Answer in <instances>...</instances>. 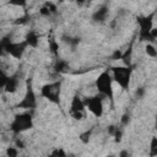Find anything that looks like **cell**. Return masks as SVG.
Masks as SVG:
<instances>
[{"label":"cell","mask_w":157,"mask_h":157,"mask_svg":"<svg viewBox=\"0 0 157 157\" xmlns=\"http://www.w3.org/2000/svg\"><path fill=\"white\" fill-rule=\"evenodd\" d=\"M71 38H72V37H70V36H67V34H63V36H61V40H63L64 43H66V44H70Z\"/></svg>","instance_id":"obj_29"},{"label":"cell","mask_w":157,"mask_h":157,"mask_svg":"<svg viewBox=\"0 0 157 157\" xmlns=\"http://www.w3.org/2000/svg\"><path fill=\"white\" fill-rule=\"evenodd\" d=\"M88 1H91V0H88Z\"/></svg>","instance_id":"obj_38"},{"label":"cell","mask_w":157,"mask_h":157,"mask_svg":"<svg viewBox=\"0 0 157 157\" xmlns=\"http://www.w3.org/2000/svg\"><path fill=\"white\" fill-rule=\"evenodd\" d=\"M150 156L155 157L157 156V137L153 136L151 139V145H150Z\"/></svg>","instance_id":"obj_17"},{"label":"cell","mask_w":157,"mask_h":157,"mask_svg":"<svg viewBox=\"0 0 157 157\" xmlns=\"http://www.w3.org/2000/svg\"><path fill=\"white\" fill-rule=\"evenodd\" d=\"M153 17L155 12L150 13L148 16L144 17H137V23L140 26V32H139V40L140 42H147V43H155V38L151 37L150 29L153 27Z\"/></svg>","instance_id":"obj_1"},{"label":"cell","mask_w":157,"mask_h":157,"mask_svg":"<svg viewBox=\"0 0 157 157\" xmlns=\"http://www.w3.org/2000/svg\"><path fill=\"white\" fill-rule=\"evenodd\" d=\"M0 65H1V61H0Z\"/></svg>","instance_id":"obj_37"},{"label":"cell","mask_w":157,"mask_h":157,"mask_svg":"<svg viewBox=\"0 0 157 157\" xmlns=\"http://www.w3.org/2000/svg\"><path fill=\"white\" fill-rule=\"evenodd\" d=\"M113 80L118 82L121 90H128L130 86L131 77V67L130 66H113L112 67Z\"/></svg>","instance_id":"obj_5"},{"label":"cell","mask_w":157,"mask_h":157,"mask_svg":"<svg viewBox=\"0 0 157 157\" xmlns=\"http://www.w3.org/2000/svg\"><path fill=\"white\" fill-rule=\"evenodd\" d=\"M60 92H61V81L47 83L40 88L42 97L47 98L49 102H52L54 104L60 103Z\"/></svg>","instance_id":"obj_6"},{"label":"cell","mask_w":157,"mask_h":157,"mask_svg":"<svg viewBox=\"0 0 157 157\" xmlns=\"http://www.w3.org/2000/svg\"><path fill=\"white\" fill-rule=\"evenodd\" d=\"M39 13L42 15V16H44V17H49L52 13H50V11H49V9L45 6V5H43L40 9H39Z\"/></svg>","instance_id":"obj_28"},{"label":"cell","mask_w":157,"mask_h":157,"mask_svg":"<svg viewBox=\"0 0 157 157\" xmlns=\"http://www.w3.org/2000/svg\"><path fill=\"white\" fill-rule=\"evenodd\" d=\"M33 128V119L29 113H21L13 117V120L10 124V129L13 134H20Z\"/></svg>","instance_id":"obj_3"},{"label":"cell","mask_w":157,"mask_h":157,"mask_svg":"<svg viewBox=\"0 0 157 157\" xmlns=\"http://www.w3.org/2000/svg\"><path fill=\"white\" fill-rule=\"evenodd\" d=\"M27 2V0H9V4L10 5H13V6H25Z\"/></svg>","instance_id":"obj_27"},{"label":"cell","mask_w":157,"mask_h":157,"mask_svg":"<svg viewBox=\"0 0 157 157\" xmlns=\"http://www.w3.org/2000/svg\"><path fill=\"white\" fill-rule=\"evenodd\" d=\"M50 156H59V157H65L66 156V152L63 150V148H55L50 152Z\"/></svg>","instance_id":"obj_23"},{"label":"cell","mask_w":157,"mask_h":157,"mask_svg":"<svg viewBox=\"0 0 157 157\" xmlns=\"http://www.w3.org/2000/svg\"><path fill=\"white\" fill-rule=\"evenodd\" d=\"M121 56H123V52H121V50H119V49H117V50H114V52H113V54H112L110 59H112V60H120V59H121Z\"/></svg>","instance_id":"obj_25"},{"label":"cell","mask_w":157,"mask_h":157,"mask_svg":"<svg viewBox=\"0 0 157 157\" xmlns=\"http://www.w3.org/2000/svg\"><path fill=\"white\" fill-rule=\"evenodd\" d=\"M70 114L75 120H82L85 118V113L83 112H70Z\"/></svg>","instance_id":"obj_24"},{"label":"cell","mask_w":157,"mask_h":157,"mask_svg":"<svg viewBox=\"0 0 157 157\" xmlns=\"http://www.w3.org/2000/svg\"><path fill=\"white\" fill-rule=\"evenodd\" d=\"M69 69V63L66 60H63V59H58L54 64V71L55 72H65L66 70Z\"/></svg>","instance_id":"obj_13"},{"label":"cell","mask_w":157,"mask_h":157,"mask_svg":"<svg viewBox=\"0 0 157 157\" xmlns=\"http://www.w3.org/2000/svg\"><path fill=\"white\" fill-rule=\"evenodd\" d=\"M4 54H6V53H5V49H4V47H2V44L0 42V56H2Z\"/></svg>","instance_id":"obj_35"},{"label":"cell","mask_w":157,"mask_h":157,"mask_svg":"<svg viewBox=\"0 0 157 157\" xmlns=\"http://www.w3.org/2000/svg\"><path fill=\"white\" fill-rule=\"evenodd\" d=\"M113 136H114V141H115L117 144H119V142L121 141V137H123V130L117 126V128H115V131H114V134H113Z\"/></svg>","instance_id":"obj_18"},{"label":"cell","mask_w":157,"mask_h":157,"mask_svg":"<svg viewBox=\"0 0 157 157\" xmlns=\"http://www.w3.org/2000/svg\"><path fill=\"white\" fill-rule=\"evenodd\" d=\"M115 128H117L115 125H109V126H108V129H107V131H108V134L113 136V134H114V131H115Z\"/></svg>","instance_id":"obj_32"},{"label":"cell","mask_w":157,"mask_h":157,"mask_svg":"<svg viewBox=\"0 0 157 157\" xmlns=\"http://www.w3.org/2000/svg\"><path fill=\"white\" fill-rule=\"evenodd\" d=\"M85 1H86V0H76V4H77L78 6H81V5H82Z\"/></svg>","instance_id":"obj_36"},{"label":"cell","mask_w":157,"mask_h":157,"mask_svg":"<svg viewBox=\"0 0 157 157\" xmlns=\"http://www.w3.org/2000/svg\"><path fill=\"white\" fill-rule=\"evenodd\" d=\"M60 1H61V0H60Z\"/></svg>","instance_id":"obj_39"},{"label":"cell","mask_w":157,"mask_h":157,"mask_svg":"<svg viewBox=\"0 0 157 157\" xmlns=\"http://www.w3.org/2000/svg\"><path fill=\"white\" fill-rule=\"evenodd\" d=\"M37 105V97L36 93L33 91L32 87V80H27V86H26V92L23 98L21 99V102L17 103V108H22V109H34Z\"/></svg>","instance_id":"obj_7"},{"label":"cell","mask_w":157,"mask_h":157,"mask_svg":"<svg viewBox=\"0 0 157 157\" xmlns=\"http://www.w3.org/2000/svg\"><path fill=\"white\" fill-rule=\"evenodd\" d=\"M4 49H5V53L6 54H10L12 58L15 59H21L26 48L28 47V44L26 43V40H22V42H18V43H13L11 42V38L10 36H6L4 37L2 39H0Z\"/></svg>","instance_id":"obj_4"},{"label":"cell","mask_w":157,"mask_h":157,"mask_svg":"<svg viewBox=\"0 0 157 157\" xmlns=\"http://www.w3.org/2000/svg\"><path fill=\"white\" fill-rule=\"evenodd\" d=\"M119 156H120V157H128V156H129V152H128L126 150H123V151L119 153Z\"/></svg>","instance_id":"obj_34"},{"label":"cell","mask_w":157,"mask_h":157,"mask_svg":"<svg viewBox=\"0 0 157 157\" xmlns=\"http://www.w3.org/2000/svg\"><path fill=\"white\" fill-rule=\"evenodd\" d=\"M44 5L49 9V11H50V13H52V15H55V13L58 12V9H56V5H55V4L50 2V1H45V4H44Z\"/></svg>","instance_id":"obj_19"},{"label":"cell","mask_w":157,"mask_h":157,"mask_svg":"<svg viewBox=\"0 0 157 157\" xmlns=\"http://www.w3.org/2000/svg\"><path fill=\"white\" fill-rule=\"evenodd\" d=\"M26 22H27V16H23V17L18 18L15 23H16V25H20V23H26Z\"/></svg>","instance_id":"obj_33"},{"label":"cell","mask_w":157,"mask_h":157,"mask_svg":"<svg viewBox=\"0 0 157 157\" xmlns=\"http://www.w3.org/2000/svg\"><path fill=\"white\" fill-rule=\"evenodd\" d=\"M129 123H130V114L129 113H124L121 115V118H120V124L124 125V126H126Z\"/></svg>","instance_id":"obj_21"},{"label":"cell","mask_w":157,"mask_h":157,"mask_svg":"<svg viewBox=\"0 0 157 157\" xmlns=\"http://www.w3.org/2000/svg\"><path fill=\"white\" fill-rule=\"evenodd\" d=\"M144 96H145V88H144V87H137V88L135 90V97H136L137 99H141Z\"/></svg>","instance_id":"obj_26"},{"label":"cell","mask_w":157,"mask_h":157,"mask_svg":"<svg viewBox=\"0 0 157 157\" xmlns=\"http://www.w3.org/2000/svg\"><path fill=\"white\" fill-rule=\"evenodd\" d=\"M113 77L108 71H103L98 75L96 78V88L98 90V93L103 94L105 98H109L113 101Z\"/></svg>","instance_id":"obj_2"},{"label":"cell","mask_w":157,"mask_h":157,"mask_svg":"<svg viewBox=\"0 0 157 157\" xmlns=\"http://www.w3.org/2000/svg\"><path fill=\"white\" fill-rule=\"evenodd\" d=\"M80 42H81V39H80L78 37H72V38H71V42H70V44H69V45H70V48H71V50H72V52L76 49V47L78 45V43H80Z\"/></svg>","instance_id":"obj_20"},{"label":"cell","mask_w":157,"mask_h":157,"mask_svg":"<svg viewBox=\"0 0 157 157\" xmlns=\"http://www.w3.org/2000/svg\"><path fill=\"white\" fill-rule=\"evenodd\" d=\"M150 34H151V37H153V38L156 39V38H157V27L153 26V27L150 29Z\"/></svg>","instance_id":"obj_31"},{"label":"cell","mask_w":157,"mask_h":157,"mask_svg":"<svg viewBox=\"0 0 157 157\" xmlns=\"http://www.w3.org/2000/svg\"><path fill=\"white\" fill-rule=\"evenodd\" d=\"M107 16H108V7L107 6H102L99 7L98 10H96L93 13H92V21L96 22V23H102L107 20Z\"/></svg>","instance_id":"obj_9"},{"label":"cell","mask_w":157,"mask_h":157,"mask_svg":"<svg viewBox=\"0 0 157 157\" xmlns=\"http://www.w3.org/2000/svg\"><path fill=\"white\" fill-rule=\"evenodd\" d=\"M25 40H26V43H27L29 47L37 48V47H38V42H39V37H38V34H37L34 31H29V32L27 33Z\"/></svg>","instance_id":"obj_12"},{"label":"cell","mask_w":157,"mask_h":157,"mask_svg":"<svg viewBox=\"0 0 157 157\" xmlns=\"http://www.w3.org/2000/svg\"><path fill=\"white\" fill-rule=\"evenodd\" d=\"M103 98H105L103 94L98 93L97 96H93V97H87L83 99V103H85V107L88 108V110L96 117V118H99L102 117L103 114Z\"/></svg>","instance_id":"obj_8"},{"label":"cell","mask_w":157,"mask_h":157,"mask_svg":"<svg viewBox=\"0 0 157 157\" xmlns=\"http://www.w3.org/2000/svg\"><path fill=\"white\" fill-rule=\"evenodd\" d=\"M15 144H16V147H18V148H25V144H23V141H22L21 139H16Z\"/></svg>","instance_id":"obj_30"},{"label":"cell","mask_w":157,"mask_h":157,"mask_svg":"<svg viewBox=\"0 0 157 157\" xmlns=\"http://www.w3.org/2000/svg\"><path fill=\"white\" fill-rule=\"evenodd\" d=\"M17 86H18V78L16 76H9L7 81L4 86V90L7 93H13L17 90Z\"/></svg>","instance_id":"obj_11"},{"label":"cell","mask_w":157,"mask_h":157,"mask_svg":"<svg viewBox=\"0 0 157 157\" xmlns=\"http://www.w3.org/2000/svg\"><path fill=\"white\" fill-rule=\"evenodd\" d=\"M18 155V151L16 147H7L6 148V156L9 157H16Z\"/></svg>","instance_id":"obj_22"},{"label":"cell","mask_w":157,"mask_h":157,"mask_svg":"<svg viewBox=\"0 0 157 157\" xmlns=\"http://www.w3.org/2000/svg\"><path fill=\"white\" fill-rule=\"evenodd\" d=\"M85 109V103L83 101L78 97V94H75L71 99L70 104V112H83Z\"/></svg>","instance_id":"obj_10"},{"label":"cell","mask_w":157,"mask_h":157,"mask_svg":"<svg viewBox=\"0 0 157 157\" xmlns=\"http://www.w3.org/2000/svg\"><path fill=\"white\" fill-rule=\"evenodd\" d=\"M145 52H146V54H147L148 56H151V58H156V56H157V49H156V47L153 45V43H147L146 47H145Z\"/></svg>","instance_id":"obj_15"},{"label":"cell","mask_w":157,"mask_h":157,"mask_svg":"<svg viewBox=\"0 0 157 157\" xmlns=\"http://www.w3.org/2000/svg\"><path fill=\"white\" fill-rule=\"evenodd\" d=\"M48 43H49V50L54 54V55H58V52H59V43L52 37L48 39Z\"/></svg>","instance_id":"obj_14"},{"label":"cell","mask_w":157,"mask_h":157,"mask_svg":"<svg viewBox=\"0 0 157 157\" xmlns=\"http://www.w3.org/2000/svg\"><path fill=\"white\" fill-rule=\"evenodd\" d=\"M91 135H92V129H90V130H86L85 132L80 134L78 139L81 140V142H82V144H85V145H86V144H88V142H90Z\"/></svg>","instance_id":"obj_16"}]
</instances>
